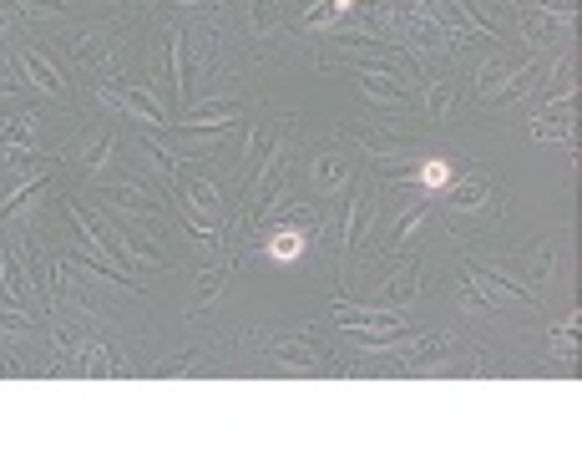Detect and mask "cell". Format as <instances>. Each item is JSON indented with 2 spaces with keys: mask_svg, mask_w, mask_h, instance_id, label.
I'll return each mask as SVG.
<instances>
[{
  "mask_svg": "<svg viewBox=\"0 0 582 456\" xmlns=\"http://www.w3.org/2000/svg\"><path fill=\"white\" fill-rule=\"evenodd\" d=\"M345 137H355L375 163H390V158H400V152H405V137H395V132H385V127H370V122H365V127H355V122H350V127H345Z\"/></svg>",
  "mask_w": 582,
  "mask_h": 456,
  "instance_id": "cell-12",
  "label": "cell"
},
{
  "mask_svg": "<svg viewBox=\"0 0 582 456\" xmlns=\"http://www.w3.org/2000/svg\"><path fill=\"white\" fill-rule=\"evenodd\" d=\"M16 66H21V76L36 87V92H46V97H66V82H61V71H56V61L51 56H41L36 46H21L16 51Z\"/></svg>",
  "mask_w": 582,
  "mask_h": 456,
  "instance_id": "cell-10",
  "label": "cell"
},
{
  "mask_svg": "<svg viewBox=\"0 0 582 456\" xmlns=\"http://www.w3.org/2000/svg\"><path fill=\"white\" fill-rule=\"evenodd\" d=\"M426 218H431V203H415V208H410V218H405V223L395 228V244H390V249H395V254H405V249H415V239H421V228H426Z\"/></svg>",
  "mask_w": 582,
  "mask_h": 456,
  "instance_id": "cell-19",
  "label": "cell"
},
{
  "mask_svg": "<svg viewBox=\"0 0 582 456\" xmlns=\"http://www.w3.org/2000/svg\"><path fill=\"white\" fill-rule=\"evenodd\" d=\"M269 350H274V360H284V370H324V365H335V355H329L314 335H284Z\"/></svg>",
  "mask_w": 582,
  "mask_h": 456,
  "instance_id": "cell-7",
  "label": "cell"
},
{
  "mask_svg": "<svg viewBox=\"0 0 582 456\" xmlns=\"http://www.w3.org/2000/svg\"><path fill=\"white\" fill-rule=\"evenodd\" d=\"M360 92L370 97V102H380V107H410V82H400L395 71H385V66H360Z\"/></svg>",
  "mask_w": 582,
  "mask_h": 456,
  "instance_id": "cell-9",
  "label": "cell"
},
{
  "mask_svg": "<svg viewBox=\"0 0 582 456\" xmlns=\"http://www.w3.org/2000/svg\"><path fill=\"white\" fill-rule=\"evenodd\" d=\"M173 6H203V0H173Z\"/></svg>",
  "mask_w": 582,
  "mask_h": 456,
  "instance_id": "cell-28",
  "label": "cell"
},
{
  "mask_svg": "<svg viewBox=\"0 0 582 456\" xmlns=\"http://www.w3.org/2000/svg\"><path fill=\"white\" fill-rule=\"evenodd\" d=\"M238 112H243V102L238 97H208V102H193L188 112H183V122H173V127H188V132H228L233 122H238Z\"/></svg>",
  "mask_w": 582,
  "mask_h": 456,
  "instance_id": "cell-6",
  "label": "cell"
},
{
  "mask_svg": "<svg viewBox=\"0 0 582 456\" xmlns=\"http://www.w3.org/2000/svg\"><path fill=\"white\" fill-rule=\"evenodd\" d=\"M410 183H415V188H421V193H446V188L456 183V168H451L446 158H426L421 168H415V173H410Z\"/></svg>",
  "mask_w": 582,
  "mask_h": 456,
  "instance_id": "cell-15",
  "label": "cell"
},
{
  "mask_svg": "<svg viewBox=\"0 0 582 456\" xmlns=\"http://www.w3.org/2000/svg\"><path fill=\"white\" fill-rule=\"evenodd\" d=\"M552 360H572V330H552Z\"/></svg>",
  "mask_w": 582,
  "mask_h": 456,
  "instance_id": "cell-26",
  "label": "cell"
},
{
  "mask_svg": "<svg viewBox=\"0 0 582 456\" xmlns=\"http://www.w3.org/2000/svg\"><path fill=\"white\" fill-rule=\"evenodd\" d=\"M350 158H345V152H319V158H314V188L319 193H340L345 183H350Z\"/></svg>",
  "mask_w": 582,
  "mask_h": 456,
  "instance_id": "cell-14",
  "label": "cell"
},
{
  "mask_svg": "<svg viewBox=\"0 0 582 456\" xmlns=\"http://www.w3.org/2000/svg\"><path fill=\"white\" fill-rule=\"evenodd\" d=\"M486 193H491V183H486V178H466V183L456 188V198H451V208H456V213H476Z\"/></svg>",
  "mask_w": 582,
  "mask_h": 456,
  "instance_id": "cell-23",
  "label": "cell"
},
{
  "mask_svg": "<svg viewBox=\"0 0 582 456\" xmlns=\"http://www.w3.org/2000/svg\"><path fill=\"white\" fill-rule=\"evenodd\" d=\"M107 36H112L107 26H87V31H76V36H71V61H76V66H92V61L107 51Z\"/></svg>",
  "mask_w": 582,
  "mask_h": 456,
  "instance_id": "cell-16",
  "label": "cell"
},
{
  "mask_svg": "<svg viewBox=\"0 0 582 456\" xmlns=\"http://www.w3.org/2000/svg\"><path fill=\"white\" fill-rule=\"evenodd\" d=\"M102 198H107V208H112L117 218H157V213H162V203H157L142 183H132V178L107 183V188H102Z\"/></svg>",
  "mask_w": 582,
  "mask_h": 456,
  "instance_id": "cell-8",
  "label": "cell"
},
{
  "mask_svg": "<svg viewBox=\"0 0 582 456\" xmlns=\"http://www.w3.org/2000/svg\"><path fill=\"white\" fill-rule=\"evenodd\" d=\"M173 193H178V203H183L188 213H198L203 223H218V218H223V193H218L213 178L178 173V178H173Z\"/></svg>",
  "mask_w": 582,
  "mask_h": 456,
  "instance_id": "cell-5",
  "label": "cell"
},
{
  "mask_svg": "<svg viewBox=\"0 0 582 456\" xmlns=\"http://www.w3.org/2000/svg\"><path fill=\"white\" fill-rule=\"evenodd\" d=\"M142 6H147V0H142Z\"/></svg>",
  "mask_w": 582,
  "mask_h": 456,
  "instance_id": "cell-29",
  "label": "cell"
},
{
  "mask_svg": "<svg viewBox=\"0 0 582 456\" xmlns=\"http://www.w3.org/2000/svg\"><path fill=\"white\" fill-rule=\"evenodd\" d=\"M6 26H11V16H6V6H0V36H6Z\"/></svg>",
  "mask_w": 582,
  "mask_h": 456,
  "instance_id": "cell-27",
  "label": "cell"
},
{
  "mask_svg": "<svg viewBox=\"0 0 582 456\" xmlns=\"http://www.w3.org/2000/svg\"><path fill=\"white\" fill-rule=\"evenodd\" d=\"M41 188H46V173H41V178H26V183H21V188H16V193L6 198V203H0V218H11V213H16V208H21L26 198H36Z\"/></svg>",
  "mask_w": 582,
  "mask_h": 456,
  "instance_id": "cell-24",
  "label": "cell"
},
{
  "mask_svg": "<svg viewBox=\"0 0 582 456\" xmlns=\"http://www.w3.org/2000/svg\"><path fill=\"white\" fill-rule=\"evenodd\" d=\"M97 102L127 112L142 127H168V112H162V102L152 97V87H107V82H97Z\"/></svg>",
  "mask_w": 582,
  "mask_h": 456,
  "instance_id": "cell-3",
  "label": "cell"
},
{
  "mask_svg": "<svg viewBox=\"0 0 582 456\" xmlns=\"http://www.w3.org/2000/svg\"><path fill=\"white\" fill-rule=\"evenodd\" d=\"M228 269H233V259H218V264H208V269L198 274V284H193V299H188V315L208 310V304L223 294V284H228Z\"/></svg>",
  "mask_w": 582,
  "mask_h": 456,
  "instance_id": "cell-13",
  "label": "cell"
},
{
  "mask_svg": "<svg viewBox=\"0 0 582 456\" xmlns=\"http://www.w3.org/2000/svg\"><path fill=\"white\" fill-rule=\"evenodd\" d=\"M81 375H117V365H107V350L97 340H87V365H81Z\"/></svg>",
  "mask_w": 582,
  "mask_h": 456,
  "instance_id": "cell-25",
  "label": "cell"
},
{
  "mask_svg": "<svg viewBox=\"0 0 582 456\" xmlns=\"http://www.w3.org/2000/svg\"><path fill=\"white\" fill-rule=\"evenodd\" d=\"M355 6H360V0H329V6L304 11V21H299V26H304V31H319V26H324V31H329V26H340V21H345Z\"/></svg>",
  "mask_w": 582,
  "mask_h": 456,
  "instance_id": "cell-18",
  "label": "cell"
},
{
  "mask_svg": "<svg viewBox=\"0 0 582 456\" xmlns=\"http://www.w3.org/2000/svg\"><path fill=\"white\" fill-rule=\"evenodd\" d=\"M517 11V26L532 46H557L572 36V0H507Z\"/></svg>",
  "mask_w": 582,
  "mask_h": 456,
  "instance_id": "cell-1",
  "label": "cell"
},
{
  "mask_svg": "<svg viewBox=\"0 0 582 456\" xmlns=\"http://www.w3.org/2000/svg\"><path fill=\"white\" fill-rule=\"evenodd\" d=\"M421 274H426L421 254H410L405 269H395L385 279V310H405V304H415V294H421Z\"/></svg>",
  "mask_w": 582,
  "mask_h": 456,
  "instance_id": "cell-11",
  "label": "cell"
},
{
  "mask_svg": "<svg viewBox=\"0 0 582 456\" xmlns=\"http://www.w3.org/2000/svg\"><path fill=\"white\" fill-rule=\"evenodd\" d=\"M329 320H335L345 335H360V345H380V340L405 330L400 310H385V304H350V299H340L335 310H329Z\"/></svg>",
  "mask_w": 582,
  "mask_h": 456,
  "instance_id": "cell-2",
  "label": "cell"
},
{
  "mask_svg": "<svg viewBox=\"0 0 582 456\" xmlns=\"http://www.w3.org/2000/svg\"><path fill=\"white\" fill-rule=\"evenodd\" d=\"M183 31H168V71H173V97H188V61H183Z\"/></svg>",
  "mask_w": 582,
  "mask_h": 456,
  "instance_id": "cell-20",
  "label": "cell"
},
{
  "mask_svg": "<svg viewBox=\"0 0 582 456\" xmlns=\"http://www.w3.org/2000/svg\"><path fill=\"white\" fill-rule=\"evenodd\" d=\"M112 152H117V132L107 127V132H97L87 147H81V173H87V178H97V173L107 168V158H112Z\"/></svg>",
  "mask_w": 582,
  "mask_h": 456,
  "instance_id": "cell-17",
  "label": "cell"
},
{
  "mask_svg": "<svg viewBox=\"0 0 582 456\" xmlns=\"http://www.w3.org/2000/svg\"><path fill=\"white\" fill-rule=\"evenodd\" d=\"M319 228V218L299 203V223H289V228H274V234H264V244H259V254L264 259H274V264H299L304 259V249H309V234Z\"/></svg>",
  "mask_w": 582,
  "mask_h": 456,
  "instance_id": "cell-4",
  "label": "cell"
},
{
  "mask_svg": "<svg viewBox=\"0 0 582 456\" xmlns=\"http://www.w3.org/2000/svg\"><path fill=\"white\" fill-rule=\"evenodd\" d=\"M279 21H284L279 0H254V6H248V26H254V36H269Z\"/></svg>",
  "mask_w": 582,
  "mask_h": 456,
  "instance_id": "cell-21",
  "label": "cell"
},
{
  "mask_svg": "<svg viewBox=\"0 0 582 456\" xmlns=\"http://www.w3.org/2000/svg\"><path fill=\"white\" fill-rule=\"evenodd\" d=\"M431 92H426V117L431 122H446V112H451V76H436V82H426Z\"/></svg>",
  "mask_w": 582,
  "mask_h": 456,
  "instance_id": "cell-22",
  "label": "cell"
}]
</instances>
